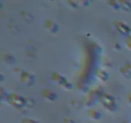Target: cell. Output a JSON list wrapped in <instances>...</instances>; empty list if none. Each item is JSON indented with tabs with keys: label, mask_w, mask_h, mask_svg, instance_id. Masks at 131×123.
Here are the masks:
<instances>
[{
	"label": "cell",
	"mask_w": 131,
	"mask_h": 123,
	"mask_svg": "<svg viewBox=\"0 0 131 123\" xmlns=\"http://www.w3.org/2000/svg\"><path fill=\"white\" fill-rule=\"evenodd\" d=\"M20 81L27 86H32L35 84V78L30 73L27 71H22L20 76Z\"/></svg>",
	"instance_id": "8992f818"
},
{
	"label": "cell",
	"mask_w": 131,
	"mask_h": 123,
	"mask_svg": "<svg viewBox=\"0 0 131 123\" xmlns=\"http://www.w3.org/2000/svg\"><path fill=\"white\" fill-rule=\"evenodd\" d=\"M45 28L47 30L52 33V34H56L59 30V26L55 22H52L51 20H45Z\"/></svg>",
	"instance_id": "ba28073f"
},
{
	"label": "cell",
	"mask_w": 131,
	"mask_h": 123,
	"mask_svg": "<svg viewBox=\"0 0 131 123\" xmlns=\"http://www.w3.org/2000/svg\"><path fill=\"white\" fill-rule=\"evenodd\" d=\"M97 78L102 82H106L109 79V75L104 70H98L97 71Z\"/></svg>",
	"instance_id": "8fae6325"
},
{
	"label": "cell",
	"mask_w": 131,
	"mask_h": 123,
	"mask_svg": "<svg viewBox=\"0 0 131 123\" xmlns=\"http://www.w3.org/2000/svg\"><path fill=\"white\" fill-rule=\"evenodd\" d=\"M121 73L127 79H130L131 78V65L127 63L124 67H122L120 70Z\"/></svg>",
	"instance_id": "30bf717a"
},
{
	"label": "cell",
	"mask_w": 131,
	"mask_h": 123,
	"mask_svg": "<svg viewBox=\"0 0 131 123\" xmlns=\"http://www.w3.org/2000/svg\"><path fill=\"white\" fill-rule=\"evenodd\" d=\"M123 123H127V122H123Z\"/></svg>",
	"instance_id": "44dd1931"
},
{
	"label": "cell",
	"mask_w": 131,
	"mask_h": 123,
	"mask_svg": "<svg viewBox=\"0 0 131 123\" xmlns=\"http://www.w3.org/2000/svg\"><path fill=\"white\" fill-rule=\"evenodd\" d=\"M112 47H113V48L115 49V50H118V51H120L121 49V44H119V42H116V41H115V42L112 44Z\"/></svg>",
	"instance_id": "ac0fdd59"
},
{
	"label": "cell",
	"mask_w": 131,
	"mask_h": 123,
	"mask_svg": "<svg viewBox=\"0 0 131 123\" xmlns=\"http://www.w3.org/2000/svg\"><path fill=\"white\" fill-rule=\"evenodd\" d=\"M7 101L11 106L14 107L16 108H22L27 105L26 98L16 93L9 94V96H8Z\"/></svg>",
	"instance_id": "7a4b0ae2"
},
{
	"label": "cell",
	"mask_w": 131,
	"mask_h": 123,
	"mask_svg": "<svg viewBox=\"0 0 131 123\" xmlns=\"http://www.w3.org/2000/svg\"><path fill=\"white\" fill-rule=\"evenodd\" d=\"M88 116L93 121H99L101 117H102V114L99 111L95 110V109H93V108H90L88 112Z\"/></svg>",
	"instance_id": "9c48e42d"
},
{
	"label": "cell",
	"mask_w": 131,
	"mask_h": 123,
	"mask_svg": "<svg viewBox=\"0 0 131 123\" xmlns=\"http://www.w3.org/2000/svg\"><path fill=\"white\" fill-rule=\"evenodd\" d=\"M22 123H39L37 121L34 120V119H31V118H25L21 120Z\"/></svg>",
	"instance_id": "e0dca14e"
},
{
	"label": "cell",
	"mask_w": 131,
	"mask_h": 123,
	"mask_svg": "<svg viewBox=\"0 0 131 123\" xmlns=\"http://www.w3.org/2000/svg\"><path fill=\"white\" fill-rule=\"evenodd\" d=\"M113 23L116 29L121 33V34L126 35V36L131 35V29L127 26L126 24L121 22V20H115Z\"/></svg>",
	"instance_id": "5b68a950"
},
{
	"label": "cell",
	"mask_w": 131,
	"mask_h": 123,
	"mask_svg": "<svg viewBox=\"0 0 131 123\" xmlns=\"http://www.w3.org/2000/svg\"><path fill=\"white\" fill-rule=\"evenodd\" d=\"M107 3H108V5L112 7V9H113L114 11H120L121 9L119 1H115V0H112V1H108Z\"/></svg>",
	"instance_id": "4fadbf2b"
},
{
	"label": "cell",
	"mask_w": 131,
	"mask_h": 123,
	"mask_svg": "<svg viewBox=\"0 0 131 123\" xmlns=\"http://www.w3.org/2000/svg\"><path fill=\"white\" fill-rule=\"evenodd\" d=\"M3 59L4 61H6V63H7L8 64H14L15 61H16V58L12 56V54H9V53H5L3 56Z\"/></svg>",
	"instance_id": "5bb4252c"
},
{
	"label": "cell",
	"mask_w": 131,
	"mask_h": 123,
	"mask_svg": "<svg viewBox=\"0 0 131 123\" xmlns=\"http://www.w3.org/2000/svg\"><path fill=\"white\" fill-rule=\"evenodd\" d=\"M99 102L104 108L112 112H116L119 109V106L117 104V102L112 95L109 94L103 93L100 95Z\"/></svg>",
	"instance_id": "6da1fadb"
},
{
	"label": "cell",
	"mask_w": 131,
	"mask_h": 123,
	"mask_svg": "<svg viewBox=\"0 0 131 123\" xmlns=\"http://www.w3.org/2000/svg\"><path fill=\"white\" fill-rule=\"evenodd\" d=\"M120 5L122 10L125 12H130L131 11V3L129 1H125V0H121L119 1Z\"/></svg>",
	"instance_id": "7c38bea8"
},
{
	"label": "cell",
	"mask_w": 131,
	"mask_h": 123,
	"mask_svg": "<svg viewBox=\"0 0 131 123\" xmlns=\"http://www.w3.org/2000/svg\"><path fill=\"white\" fill-rule=\"evenodd\" d=\"M20 15H21L22 17L26 19L27 22H31V20H34V16H28V15H30V14L27 12H20Z\"/></svg>",
	"instance_id": "9a60e30c"
},
{
	"label": "cell",
	"mask_w": 131,
	"mask_h": 123,
	"mask_svg": "<svg viewBox=\"0 0 131 123\" xmlns=\"http://www.w3.org/2000/svg\"><path fill=\"white\" fill-rule=\"evenodd\" d=\"M125 44H126V47L128 48L129 50L131 51V35L129 36H126V38L125 39Z\"/></svg>",
	"instance_id": "2e32d148"
},
{
	"label": "cell",
	"mask_w": 131,
	"mask_h": 123,
	"mask_svg": "<svg viewBox=\"0 0 131 123\" xmlns=\"http://www.w3.org/2000/svg\"><path fill=\"white\" fill-rule=\"evenodd\" d=\"M127 101H128L129 104H131V94H129L128 97H127Z\"/></svg>",
	"instance_id": "ffe728a7"
},
{
	"label": "cell",
	"mask_w": 131,
	"mask_h": 123,
	"mask_svg": "<svg viewBox=\"0 0 131 123\" xmlns=\"http://www.w3.org/2000/svg\"><path fill=\"white\" fill-rule=\"evenodd\" d=\"M102 94L97 93L96 89L90 90L88 93L85 99V104L87 107H93L95 105L97 101H99V98Z\"/></svg>",
	"instance_id": "277c9868"
},
{
	"label": "cell",
	"mask_w": 131,
	"mask_h": 123,
	"mask_svg": "<svg viewBox=\"0 0 131 123\" xmlns=\"http://www.w3.org/2000/svg\"><path fill=\"white\" fill-rule=\"evenodd\" d=\"M42 96L45 100H47L48 102H54L58 98V96H57V93L52 91V90L48 89H45L43 90Z\"/></svg>",
	"instance_id": "52a82bcc"
},
{
	"label": "cell",
	"mask_w": 131,
	"mask_h": 123,
	"mask_svg": "<svg viewBox=\"0 0 131 123\" xmlns=\"http://www.w3.org/2000/svg\"><path fill=\"white\" fill-rule=\"evenodd\" d=\"M52 80L55 81L57 85H59L65 89H72V85L70 83L63 75L58 73V72H54L52 75Z\"/></svg>",
	"instance_id": "3957f363"
},
{
	"label": "cell",
	"mask_w": 131,
	"mask_h": 123,
	"mask_svg": "<svg viewBox=\"0 0 131 123\" xmlns=\"http://www.w3.org/2000/svg\"><path fill=\"white\" fill-rule=\"evenodd\" d=\"M63 123H75V121L72 118H64Z\"/></svg>",
	"instance_id": "d6986e66"
}]
</instances>
